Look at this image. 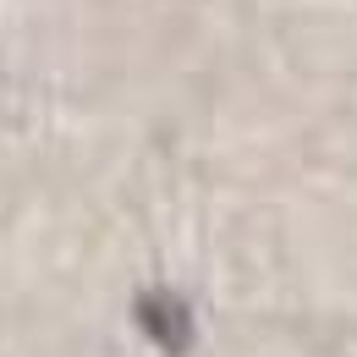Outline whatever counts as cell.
<instances>
[{
    "label": "cell",
    "mask_w": 357,
    "mask_h": 357,
    "mask_svg": "<svg viewBox=\"0 0 357 357\" xmlns=\"http://www.w3.org/2000/svg\"><path fill=\"white\" fill-rule=\"evenodd\" d=\"M132 313H137V324H143V335H149L160 352L187 357V347H192V308L181 303L176 291L154 286V291H143L132 303Z\"/></svg>",
    "instance_id": "cell-1"
}]
</instances>
